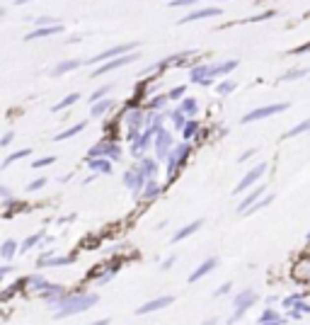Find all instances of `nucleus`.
<instances>
[{"mask_svg": "<svg viewBox=\"0 0 310 325\" xmlns=\"http://www.w3.org/2000/svg\"><path fill=\"white\" fill-rule=\"evenodd\" d=\"M119 267H121V262H112V265L104 269V274H102V277H97V282H100V284H107V282L112 279L114 274L119 272Z\"/></svg>", "mask_w": 310, "mask_h": 325, "instance_id": "58836bf2", "label": "nucleus"}, {"mask_svg": "<svg viewBox=\"0 0 310 325\" xmlns=\"http://www.w3.org/2000/svg\"><path fill=\"white\" fill-rule=\"evenodd\" d=\"M179 131H182V139H184V141L194 139V134L199 131V121H197V119H192V117H189L187 121H184V126H182Z\"/></svg>", "mask_w": 310, "mask_h": 325, "instance_id": "72a5a7b5", "label": "nucleus"}, {"mask_svg": "<svg viewBox=\"0 0 310 325\" xmlns=\"http://www.w3.org/2000/svg\"><path fill=\"white\" fill-rule=\"evenodd\" d=\"M54 255V253H51ZM39 257L36 260V265L39 267H61V265H70V262H75V255H61V257Z\"/></svg>", "mask_w": 310, "mask_h": 325, "instance_id": "6ab92c4d", "label": "nucleus"}, {"mask_svg": "<svg viewBox=\"0 0 310 325\" xmlns=\"http://www.w3.org/2000/svg\"><path fill=\"white\" fill-rule=\"evenodd\" d=\"M63 32V25H44V27H36L34 32H29L25 36V41H32V39H41V36H54V34H61Z\"/></svg>", "mask_w": 310, "mask_h": 325, "instance_id": "f3484780", "label": "nucleus"}, {"mask_svg": "<svg viewBox=\"0 0 310 325\" xmlns=\"http://www.w3.org/2000/svg\"><path fill=\"white\" fill-rule=\"evenodd\" d=\"M112 109V100H97V102H92V107H90V117L97 119V117H104L107 112Z\"/></svg>", "mask_w": 310, "mask_h": 325, "instance_id": "5701e85b", "label": "nucleus"}, {"mask_svg": "<svg viewBox=\"0 0 310 325\" xmlns=\"http://www.w3.org/2000/svg\"><path fill=\"white\" fill-rule=\"evenodd\" d=\"M303 296H306V294H293V296H286V298H283V301H281V306H283V308H288V306H293V303H296L298 298H303Z\"/></svg>", "mask_w": 310, "mask_h": 325, "instance_id": "8fccbe9b", "label": "nucleus"}, {"mask_svg": "<svg viewBox=\"0 0 310 325\" xmlns=\"http://www.w3.org/2000/svg\"><path fill=\"white\" fill-rule=\"evenodd\" d=\"M73 218H75V214H70V216H63V218H58V223L63 226V223H70Z\"/></svg>", "mask_w": 310, "mask_h": 325, "instance_id": "4d7b16f0", "label": "nucleus"}, {"mask_svg": "<svg viewBox=\"0 0 310 325\" xmlns=\"http://www.w3.org/2000/svg\"><path fill=\"white\" fill-rule=\"evenodd\" d=\"M174 301V296L168 294V296H158V298H153V301H148V303H143L141 308H136V316H145V313H153V311H160V308H165Z\"/></svg>", "mask_w": 310, "mask_h": 325, "instance_id": "4468645a", "label": "nucleus"}, {"mask_svg": "<svg viewBox=\"0 0 310 325\" xmlns=\"http://www.w3.org/2000/svg\"><path fill=\"white\" fill-rule=\"evenodd\" d=\"M170 119H172L174 129H182V126H184V121H187L189 117H184V114H182L179 109H174V112H170Z\"/></svg>", "mask_w": 310, "mask_h": 325, "instance_id": "79ce46f5", "label": "nucleus"}, {"mask_svg": "<svg viewBox=\"0 0 310 325\" xmlns=\"http://www.w3.org/2000/svg\"><path fill=\"white\" fill-rule=\"evenodd\" d=\"M254 153H257L254 148H250V150H245V153H242V155L238 158V163H245V160H250V158H252V155H254Z\"/></svg>", "mask_w": 310, "mask_h": 325, "instance_id": "6e6d98bb", "label": "nucleus"}, {"mask_svg": "<svg viewBox=\"0 0 310 325\" xmlns=\"http://www.w3.org/2000/svg\"><path fill=\"white\" fill-rule=\"evenodd\" d=\"M267 168H269V165H267L264 160H262L259 165H254L252 170H250V173H247L245 178H242V180H240V182H238V184H235V189H233V192H235V194H240V192H245V189H250V187H252V184H254V182H257V180H259V178H264V173H267Z\"/></svg>", "mask_w": 310, "mask_h": 325, "instance_id": "9d476101", "label": "nucleus"}, {"mask_svg": "<svg viewBox=\"0 0 310 325\" xmlns=\"http://www.w3.org/2000/svg\"><path fill=\"white\" fill-rule=\"evenodd\" d=\"M184 95H187V88L184 85H177V88H172L168 92V100H182Z\"/></svg>", "mask_w": 310, "mask_h": 325, "instance_id": "37998d69", "label": "nucleus"}, {"mask_svg": "<svg viewBox=\"0 0 310 325\" xmlns=\"http://www.w3.org/2000/svg\"><path fill=\"white\" fill-rule=\"evenodd\" d=\"M54 163H56V158H54V155H46V158L34 160V163H32V168H36V170H39V168H46V165H54Z\"/></svg>", "mask_w": 310, "mask_h": 325, "instance_id": "c03bdc74", "label": "nucleus"}, {"mask_svg": "<svg viewBox=\"0 0 310 325\" xmlns=\"http://www.w3.org/2000/svg\"><path fill=\"white\" fill-rule=\"evenodd\" d=\"M124 184L134 192V197H141V189H143V184H145V175H143L138 168L136 170H129V173H124Z\"/></svg>", "mask_w": 310, "mask_h": 325, "instance_id": "ddd939ff", "label": "nucleus"}, {"mask_svg": "<svg viewBox=\"0 0 310 325\" xmlns=\"http://www.w3.org/2000/svg\"><path fill=\"white\" fill-rule=\"evenodd\" d=\"M308 131H310V119H303V121H298L293 129H288L281 139H293V136H301V134H308Z\"/></svg>", "mask_w": 310, "mask_h": 325, "instance_id": "473e14b6", "label": "nucleus"}, {"mask_svg": "<svg viewBox=\"0 0 310 325\" xmlns=\"http://www.w3.org/2000/svg\"><path fill=\"white\" fill-rule=\"evenodd\" d=\"M46 184V178H36V180H32L27 184V192H36V189H41Z\"/></svg>", "mask_w": 310, "mask_h": 325, "instance_id": "de8ad7c7", "label": "nucleus"}, {"mask_svg": "<svg viewBox=\"0 0 310 325\" xmlns=\"http://www.w3.org/2000/svg\"><path fill=\"white\" fill-rule=\"evenodd\" d=\"M291 54H293V56H298V54H310V44H301V46L291 49Z\"/></svg>", "mask_w": 310, "mask_h": 325, "instance_id": "603ef678", "label": "nucleus"}, {"mask_svg": "<svg viewBox=\"0 0 310 325\" xmlns=\"http://www.w3.org/2000/svg\"><path fill=\"white\" fill-rule=\"evenodd\" d=\"M25 2H29V0H15V5H25Z\"/></svg>", "mask_w": 310, "mask_h": 325, "instance_id": "052dcab7", "label": "nucleus"}, {"mask_svg": "<svg viewBox=\"0 0 310 325\" xmlns=\"http://www.w3.org/2000/svg\"><path fill=\"white\" fill-rule=\"evenodd\" d=\"M168 105V95H158V97H153V102L148 105L150 109H160V107H165Z\"/></svg>", "mask_w": 310, "mask_h": 325, "instance_id": "a18cd8bd", "label": "nucleus"}, {"mask_svg": "<svg viewBox=\"0 0 310 325\" xmlns=\"http://www.w3.org/2000/svg\"><path fill=\"white\" fill-rule=\"evenodd\" d=\"M100 301L97 294H61L51 301V306H56L58 313L56 318H68V316H75V313H83L87 308H92L95 303Z\"/></svg>", "mask_w": 310, "mask_h": 325, "instance_id": "f257e3e1", "label": "nucleus"}, {"mask_svg": "<svg viewBox=\"0 0 310 325\" xmlns=\"http://www.w3.org/2000/svg\"><path fill=\"white\" fill-rule=\"evenodd\" d=\"M187 155H189V144H187V141L179 144V146L170 148V153L165 155V165H168V184L170 182H174V173L184 165Z\"/></svg>", "mask_w": 310, "mask_h": 325, "instance_id": "f03ea898", "label": "nucleus"}, {"mask_svg": "<svg viewBox=\"0 0 310 325\" xmlns=\"http://www.w3.org/2000/svg\"><path fill=\"white\" fill-rule=\"evenodd\" d=\"M85 126H87V121H80V124H75V126H70V129H66V131H61L54 141H66V139H70V136H75V134H80Z\"/></svg>", "mask_w": 310, "mask_h": 325, "instance_id": "e433bc0d", "label": "nucleus"}, {"mask_svg": "<svg viewBox=\"0 0 310 325\" xmlns=\"http://www.w3.org/2000/svg\"><path fill=\"white\" fill-rule=\"evenodd\" d=\"M308 240H310V233H308Z\"/></svg>", "mask_w": 310, "mask_h": 325, "instance_id": "e2e57ef3", "label": "nucleus"}, {"mask_svg": "<svg viewBox=\"0 0 310 325\" xmlns=\"http://www.w3.org/2000/svg\"><path fill=\"white\" fill-rule=\"evenodd\" d=\"M83 66V61H61L56 68L51 71V75L54 78H61V75H66V73H70V71H75V68H80Z\"/></svg>", "mask_w": 310, "mask_h": 325, "instance_id": "a878e982", "label": "nucleus"}, {"mask_svg": "<svg viewBox=\"0 0 310 325\" xmlns=\"http://www.w3.org/2000/svg\"><path fill=\"white\" fill-rule=\"evenodd\" d=\"M230 289H233V284H230V282H226L223 287H218V289H216V294H213V296H223V294H228Z\"/></svg>", "mask_w": 310, "mask_h": 325, "instance_id": "5fc2aeb1", "label": "nucleus"}, {"mask_svg": "<svg viewBox=\"0 0 310 325\" xmlns=\"http://www.w3.org/2000/svg\"><path fill=\"white\" fill-rule=\"evenodd\" d=\"M221 15V7H201V10H194L192 15H184L179 20V25L184 22H194V20H206V17H218Z\"/></svg>", "mask_w": 310, "mask_h": 325, "instance_id": "2eb2a0df", "label": "nucleus"}, {"mask_svg": "<svg viewBox=\"0 0 310 325\" xmlns=\"http://www.w3.org/2000/svg\"><path fill=\"white\" fill-rule=\"evenodd\" d=\"M134 49H138V41H129V44H119V46H112V49H107V51H100V54H95L92 59L83 61V66H92V63H100V61H107V59H114V56H119V54H126V51H134Z\"/></svg>", "mask_w": 310, "mask_h": 325, "instance_id": "0eeeda50", "label": "nucleus"}, {"mask_svg": "<svg viewBox=\"0 0 310 325\" xmlns=\"http://www.w3.org/2000/svg\"><path fill=\"white\" fill-rule=\"evenodd\" d=\"M17 248H20V245H17L12 238H7V240L0 245V257H2V260H12V257L17 255Z\"/></svg>", "mask_w": 310, "mask_h": 325, "instance_id": "7c9ffc66", "label": "nucleus"}, {"mask_svg": "<svg viewBox=\"0 0 310 325\" xmlns=\"http://www.w3.org/2000/svg\"><path fill=\"white\" fill-rule=\"evenodd\" d=\"M238 68V61L230 59V61H223V63H211V68H208V75H206V80L201 83V85H211L216 78H221V75H228V73H233Z\"/></svg>", "mask_w": 310, "mask_h": 325, "instance_id": "9b49d317", "label": "nucleus"}, {"mask_svg": "<svg viewBox=\"0 0 310 325\" xmlns=\"http://www.w3.org/2000/svg\"><path fill=\"white\" fill-rule=\"evenodd\" d=\"M291 105L288 102H279V105H267V107H257L252 112H247L245 117L240 119L242 124H252L257 119H267V117H274V114H279V112H286Z\"/></svg>", "mask_w": 310, "mask_h": 325, "instance_id": "39448f33", "label": "nucleus"}, {"mask_svg": "<svg viewBox=\"0 0 310 325\" xmlns=\"http://www.w3.org/2000/svg\"><path fill=\"white\" fill-rule=\"evenodd\" d=\"M172 265H174V257H168V260L163 262V269H170Z\"/></svg>", "mask_w": 310, "mask_h": 325, "instance_id": "bf43d9fd", "label": "nucleus"}, {"mask_svg": "<svg viewBox=\"0 0 310 325\" xmlns=\"http://www.w3.org/2000/svg\"><path fill=\"white\" fill-rule=\"evenodd\" d=\"M0 197H12V192H10L7 187H2V184H0Z\"/></svg>", "mask_w": 310, "mask_h": 325, "instance_id": "13d9d810", "label": "nucleus"}, {"mask_svg": "<svg viewBox=\"0 0 310 325\" xmlns=\"http://www.w3.org/2000/svg\"><path fill=\"white\" fill-rule=\"evenodd\" d=\"M87 168H90L92 173L109 175V173H112V160H109V158H104V155H100V158H90V160H87Z\"/></svg>", "mask_w": 310, "mask_h": 325, "instance_id": "a211bd4d", "label": "nucleus"}, {"mask_svg": "<svg viewBox=\"0 0 310 325\" xmlns=\"http://www.w3.org/2000/svg\"><path fill=\"white\" fill-rule=\"evenodd\" d=\"M44 236H46V231H39V233H34V236H27L22 243H20V248H17V250H20V253H27V250H32L36 243H41Z\"/></svg>", "mask_w": 310, "mask_h": 325, "instance_id": "2f4dec72", "label": "nucleus"}, {"mask_svg": "<svg viewBox=\"0 0 310 325\" xmlns=\"http://www.w3.org/2000/svg\"><path fill=\"white\" fill-rule=\"evenodd\" d=\"M134 61H138L136 49H134V51H126V54H119V56H114L112 61H107V63L97 66V68H95V75H104V73L116 71V68H121V66H129V63H134Z\"/></svg>", "mask_w": 310, "mask_h": 325, "instance_id": "423d86ee", "label": "nucleus"}, {"mask_svg": "<svg viewBox=\"0 0 310 325\" xmlns=\"http://www.w3.org/2000/svg\"><path fill=\"white\" fill-rule=\"evenodd\" d=\"M201 226H204V218H197V221H192L189 226H184V228H179V231H177V233L172 236V243H182L184 238H189V236H192V233H197V231H199V228H201Z\"/></svg>", "mask_w": 310, "mask_h": 325, "instance_id": "412c9836", "label": "nucleus"}, {"mask_svg": "<svg viewBox=\"0 0 310 325\" xmlns=\"http://www.w3.org/2000/svg\"><path fill=\"white\" fill-rule=\"evenodd\" d=\"M274 202V194H264V199H257L254 204H250V207L245 209L240 216H252V214H257V211H262V209H267L269 204Z\"/></svg>", "mask_w": 310, "mask_h": 325, "instance_id": "bb28decb", "label": "nucleus"}, {"mask_svg": "<svg viewBox=\"0 0 310 325\" xmlns=\"http://www.w3.org/2000/svg\"><path fill=\"white\" fill-rule=\"evenodd\" d=\"M288 308H296V311H298L301 316H303V313H310V303H306L303 298H298V301H296L293 306H288Z\"/></svg>", "mask_w": 310, "mask_h": 325, "instance_id": "49530a36", "label": "nucleus"}, {"mask_svg": "<svg viewBox=\"0 0 310 325\" xmlns=\"http://www.w3.org/2000/svg\"><path fill=\"white\" fill-rule=\"evenodd\" d=\"M78 100H80V95H78V92H70V95H66V97H63L58 105H54V112H61V109H66V107L75 105Z\"/></svg>", "mask_w": 310, "mask_h": 325, "instance_id": "4c0bfd02", "label": "nucleus"}, {"mask_svg": "<svg viewBox=\"0 0 310 325\" xmlns=\"http://www.w3.org/2000/svg\"><path fill=\"white\" fill-rule=\"evenodd\" d=\"M153 136H155V131H153L150 126H145L143 131H138V136L131 141V155L141 160L143 153H145V150H148V146L153 144Z\"/></svg>", "mask_w": 310, "mask_h": 325, "instance_id": "6e6552de", "label": "nucleus"}, {"mask_svg": "<svg viewBox=\"0 0 310 325\" xmlns=\"http://www.w3.org/2000/svg\"><path fill=\"white\" fill-rule=\"evenodd\" d=\"M100 155H104V158H109V160H119V158H121V146L116 144V139H104V141H100L97 146H92L87 150L85 160L100 158Z\"/></svg>", "mask_w": 310, "mask_h": 325, "instance_id": "7ed1b4c3", "label": "nucleus"}, {"mask_svg": "<svg viewBox=\"0 0 310 325\" xmlns=\"http://www.w3.org/2000/svg\"><path fill=\"white\" fill-rule=\"evenodd\" d=\"M264 192H267V187H264V184H259V187H254L252 192H250V194H247V197H245V199H242L240 204H238V214H242V211H245V209L250 207V204H254V202H257L259 197H264Z\"/></svg>", "mask_w": 310, "mask_h": 325, "instance_id": "4be33fe9", "label": "nucleus"}, {"mask_svg": "<svg viewBox=\"0 0 310 325\" xmlns=\"http://www.w3.org/2000/svg\"><path fill=\"white\" fill-rule=\"evenodd\" d=\"M257 303V294H254L252 289H245L242 294H238L235 296V316L230 318L233 323H238L242 316H245V311L250 308V306H254Z\"/></svg>", "mask_w": 310, "mask_h": 325, "instance_id": "1a4fd4ad", "label": "nucleus"}, {"mask_svg": "<svg viewBox=\"0 0 310 325\" xmlns=\"http://www.w3.org/2000/svg\"><path fill=\"white\" fill-rule=\"evenodd\" d=\"M257 323L259 325H267V323H279L283 325L286 323V316H281V313H276V311H272V308H267L259 318H257Z\"/></svg>", "mask_w": 310, "mask_h": 325, "instance_id": "cd10ccee", "label": "nucleus"}, {"mask_svg": "<svg viewBox=\"0 0 310 325\" xmlns=\"http://www.w3.org/2000/svg\"><path fill=\"white\" fill-rule=\"evenodd\" d=\"M201 0H172L170 2V7H184V5H197Z\"/></svg>", "mask_w": 310, "mask_h": 325, "instance_id": "3c124183", "label": "nucleus"}, {"mask_svg": "<svg viewBox=\"0 0 310 325\" xmlns=\"http://www.w3.org/2000/svg\"><path fill=\"white\" fill-rule=\"evenodd\" d=\"M160 192H163V187L155 182V178H150V180H145V184H143V189H141V199H158L160 197Z\"/></svg>", "mask_w": 310, "mask_h": 325, "instance_id": "aec40b11", "label": "nucleus"}, {"mask_svg": "<svg viewBox=\"0 0 310 325\" xmlns=\"http://www.w3.org/2000/svg\"><path fill=\"white\" fill-rule=\"evenodd\" d=\"M177 109H179L184 117H194V114L199 112V105H197V100H194V97H184V100L179 102V107H177Z\"/></svg>", "mask_w": 310, "mask_h": 325, "instance_id": "c756f323", "label": "nucleus"}, {"mask_svg": "<svg viewBox=\"0 0 310 325\" xmlns=\"http://www.w3.org/2000/svg\"><path fill=\"white\" fill-rule=\"evenodd\" d=\"M172 146H174L172 134L165 131V129H158V131H155V150H158V158H160V160H165V155L170 153Z\"/></svg>", "mask_w": 310, "mask_h": 325, "instance_id": "f8f14e48", "label": "nucleus"}, {"mask_svg": "<svg viewBox=\"0 0 310 325\" xmlns=\"http://www.w3.org/2000/svg\"><path fill=\"white\" fill-rule=\"evenodd\" d=\"M208 68H211V63H197V66L192 68V73H189V80L197 83V85H201V83L206 80V75H208Z\"/></svg>", "mask_w": 310, "mask_h": 325, "instance_id": "393cba45", "label": "nucleus"}, {"mask_svg": "<svg viewBox=\"0 0 310 325\" xmlns=\"http://www.w3.org/2000/svg\"><path fill=\"white\" fill-rule=\"evenodd\" d=\"M58 20L56 17H36V20H34V25H36V27H44V25H56Z\"/></svg>", "mask_w": 310, "mask_h": 325, "instance_id": "09e8293b", "label": "nucleus"}, {"mask_svg": "<svg viewBox=\"0 0 310 325\" xmlns=\"http://www.w3.org/2000/svg\"><path fill=\"white\" fill-rule=\"evenodd\" d=\"M296 277L310 284V255H306V257L298 260V265H296Z\"/></svg>", "mask_w": 310, "mask_h": 325, "instance_id": "c85d7f7f", "label": "nucleus"}, {"mask_svg": "<svg viewBox=\"0 0 310 325\" xmlns=\"http://www.w3.org/2000/svg\"><path fill=\"white\" fill-rule=\"evenodd\" d=\"M308 75V71L306 68H291V71H286L279 75V83H288V80H298V78H306Z\"/></svg>", "mask_w": 310, "mask_h": 325, "instance_id": "f704fd0d", "label": "nucleus"}, {"mask_svg": "<svg viewBox=\"0 0 310 325\" xmlns=\"http://www.w3.org/2000/svg\"><path fill=\"white\" fill-rule=\"evenodd\" d=\"M218 2H223V0H218Z\"/></svg>", "mask_w": 310, "mask_h": 325, "instance_id": "0e129e2a", "label": "nucleus"}, {"mask_svg": "<svg viewBox=\"0 0 310 325\" xmlns=\"http://www.w3.org/2000/svg\"><path fill=\"white\" fill-rule=\"evenodd\" d=\"M114 85H100V88L95 90L92 95H90V102H97V100H102V97H107L109 92H112Z\"/></svg>", "mask_w": 310, "mask_h": 325, "instance_id": "a19ab883", "label": "nucleus"}, {"mask_svg": "<svg viewBox=\"0 0 310 325\" xmlns=\"http://www.w3.org/2000/svg\"><path fill=\"white\" fill-rule=\"evenodd\" d=\"M2 12H5V10H2V7H0V17H2Z\"/></svg>", "mask_w": 310, "mask_h": 325, "instance_id": "680f3d73", "label": "nucleus"}, {"mask_svg": "<svg viewBox=\"0 0 310 325\" xmlns=\"http://www.w3.org/2000/svg\"><path fill=\"white\" fill-rule=\"evenodd\" d=\"M27 155H29V148H22V150H15V153H10V155H7V158H5V160L0 163V168L5 170V168H10L12 163H17L20 158H27Z\"/></svg>", "mask_w": 310, "mask_h": 325, "instance_id": "c9c22d12", "label": "nucleus"}, {"mask_svg": "<svg viewBox=\"0 0 310 325\" xmlns=\"http://www.w3.org/2000/svg\"><path fill=\"white\" fill-rule=\"evenodd\" d=\"M235 88H238V83H235V80H223V83H218V85H216V92H218L221 97H226V95H230Z\"/></svg>", "mask_w": 310, "mask_h": 325, "instance_id": "ea45409f", "label": "nucleus"}, {"mask_svg": "<svg viewBox=\"0 0 310 325\" xmlns=\"http://www.w3.org/2000/svg\"><path fill=\"white\" fill-rule=\"evenodd\" d=\"M121 119H124V124H126V129H129V139H126V141H134V139L138 136V131L148 126V117H145L143 109H131V112H126Z\"/></svg>", "mask_w": 310, "mask_h": 325, "instance_id": "20e7f679", "label": "nucleus"}, {"mask_svg": "<svg viewBox=\"0 0 310 325\" xmlns=\"http://www.w3.org/2000/svg\"><path fill=\"white\" fill-rule=\"evenodd\" d=\"M216 267H218V257H206V260H204V262L189 274V282L194 284V282H199L201 277H206V274H208L211 269H216Z\"/></svg>", "mask_w": 310, "mask_h": 325, "instance_id": "dca6fc26", "label": "nucleus"}, {"mask_svg": "<svg viewBox=\"0 0 310 325\" xmlns=\"http://www.w3.org/2000/svg\"><path fill=\"white\" fill-rule=\"evenodd\" d=\"M138 170H141L145 180L150 178H158V160L155 158H141V165H138Z\"/></svg>", "mask_w": 310, "mask_h": 325, "instance_id": "b1692460", "label": "nucleus"}, {"mask_svg": "<svg viewBox=\"0 0 310 325\" xmlns=\"http://www.w3.org/2000/svg\"><path fill=\"white\" fill-rule=\"evenodd\" d=\"M10 141H15V131H7V134H2V139H0V146H7Z\"/></svg>", "mask_w": 310, "mask_h": 325, "instance_id": "864d4df0", "label": "nucleus"}]
</instances>
